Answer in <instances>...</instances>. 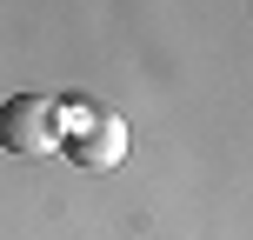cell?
<instances>
[{"label": "cell", "mask_w": 253, "mask_h": 240, "mask_svg": "<svg viewBox=\"0 0 253 240\" xmlns=\"http://www.w3.org/2000/svg\"><path fill=\"white\" fill-rule=\"evenodd\" d=\"M67 134V100H53V94H13V100H0V147L20 153V160H34V153H53Z\"/></svg>", "instance_id": "6da1fadb"}, {"label": "cell", "mask_w": 253, "mask_h": 240, "mask_svg": "<svg viewBox=\"0 0 253 240\" xmlns=\"http://www.w3.org/2000/svg\"><path fill=\"white\" fill-rule=\"evenodd\" d=\"M60 153L87 174H107V167L126 160V120L107 114V107H74L67 100V134H60Z\"/></svg>", "instance_id": "7a4b0ae2"}]
</instances>
